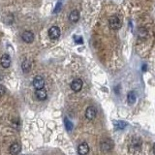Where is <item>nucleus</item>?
Masks as SVG:
<instances>
[{"mask_svg":"<svg viewBox=\"0 0 155 155\" xmlns=\"http://www.w3.org/2000/svg\"><path fill=\"white\" fill-rule=\"evenodd\" d=\"M109 26L111 30H118L121 27V21L119 20L118 17L116 16H113L109 18Z\"/></svg>","mask_w":155,"mask_h":155,"instance_id":"nucleus-1","label":"nucleus"},{"mask_svg":"<svg viewBox=\"0 0 155 155\" xmlns=\"http://www.w3.org/2000/svg\"><path fill=\"white\" fill-rule=\"evenodd\" d=\"M113 146H115V145H113V142L111 140H110V139H107V140L102 141L101 143H100V148H101V150L103 152L111 151V149L113 148Z\"/></svg>","mask_w":155,"mask_h":155,"instance_id":"nucleus-2","label":"nucleus"},{"mask_svg":"<svg viewBox=\"0 0 155 155\" xmlns=\"http://www.w3.org/2000/svg\"><path fill=\"white\" fill-rule=\"evenodd\" d=\"M32 84H33V87L36 89V90H39V89L44 88V86H45L44 78L41 77V76H36V77L34 78Z\"/></svg>","mask_w":155,"mask_h":155,"instance_id":"nucleus-3","label":"nucleus"},{"mask_svg":"<svg viewBox=\"0 0 155 155\" xmlns=\"http://www.w3.org/2000/svg\"><path fill=\"white\" fill-rule=\"evenodd\" d=\"M60 34L61 32L58 26H51L48 29V36H50L51 40H57L60 37Z\"/></svg>","mask_w":155,"mask_h":155,"instance_id":"nucleus-4","label":"nucleus"},{"mask_svg":"<svg viewBox=\"0 0 155 155\" xmlns=\"http://www.w3.org/2000/svg\"><path fill=\"white\" fill-rule=\"evenodd\" d=\"M83 81L81 80V79H76L71 83V89L74 92H80L81 90V88H83Z\"/></svg>","mask_w":155,"mask_h":155,"instance_id":"nucleus-5","label":"nucleus"},{"mask_svg":"<svg viewBox=\"0 0 155 155\" xmlns=\"http://www.w3.org/2000/svg\"><path fill=\"white\" fill-rule=\"evenodd\" d=\"M96 109L93 106H89V107L86 109L85 111V117L88 119V120H93L96 116Z\"/></svg>","mask_w":155,"mask_h":155,"instance_id":"nucleus-6","label":"nucleus"},{"mask_svg":"<svg viewBox=\"0 0 155 155\" xmlns=\"http://www.w3.org/2000/svg\"><path fill=\"white\" fill-rule=\"evenodd\" d=\"M21 39L25 43H32L34 40V34L31 31H24L21 34Z\"/></svg>","mask_w":155,"mask_h":155,"instance_id":"nucleus-7","label":"nucleus"},{"mask_svg":"<svg viewBox=\"0 0 155 155\" xmlns=\"http://www.w3.org/2000/svg\"><path fill=\"white\" fill-rule=\"evenodd\" d=\"M89 152V146L86 143H81L78 146V153L80 155H86Z\"/></svg>","mask_w":155,"mask_h":155,"instance_id":"nucleus-8","label":"nucleus"},{"mask_svg":"<svg viewBox=\"0 0 155 155\" xmlns=\"http://www.w3.org/2000/svg\"><path fill=\"white\" fill-rule=\"evenodd\" d=\"M0 63H1L2 67L5 68V69L9 68L11 65V58H10L9 54H3L1 59H0Z\"/></svg>","mask_w":155,"mask_h":155,"instance_id":"nucleus-9","label":"nucleus"},{"mask_svg":"<svg viewBox=\"0 0 155 155\" xmlns=\"http://www.w3.org/2000/svg\"><path fill=\"white\" fill-rule=\"evenodd\" d=\"M20 149H21L20 143H14L13 145L10 146L9 151H10V153L12 154V155H18V154L20 152Z\"/></svg>","mask_w":155,"mask_h":155,"instance_id":"nucleus-10","label":"nucleus"},{"mask_svg":"<svg viewBox=\"0 0 155 155\" xmlns=\"http://www.w3.org/2000/svg\"><path fill=\"white\" fill-rule=\"evenodd\" d=\"M36 95L37 99L40 100V101H44V100L47 99L48 97V94H47V91L45 90V88H42V89H39V90H36Z\"/></svg>","mask_w":155,"mask_h":155,"instance_id":"nucleus-11","label":"nucleus"},{"mask_svg":"<svg viewBox=\"0 0 155 155\" xmlns=\"http://www.w3.org/2000/svg\"><path fill=\"white\" fill-rule=\"evenodd\" d=\"M79 20H80V13H79L77 10L72 11L69 15V20L71 21V23H77Z\"/></svg>","mask_w":155,"mask_h":155,"instance_id":"nucleus-12","label":"nucleus"},{"mask_svg":"<svg viewBox=\"0 0 155 155\" xmlns=\"http://www.w3.org/2000/svg\"><path fill=\"white\" fill-rule=\"evenodd\" d=\"M113 124H115V129L117 130H123L128 126V123L125 121H113Z\"/></svg>","mask_w":155,"mask_h":155,"instance_id":"nucleus-13","label":"nucleus"},{"mask_svg":"<svg viewBox=\"0 0 155 155\" xmlns=\"http://www.w3.org/2000/svg\"><path fill=\"white\" fill-rule=\"evenodd\" d=\"M136 99H137V96H136L135 91H130L128 95H127V101H128V104L133 105L136 102Z\"/></svg>","mask_w":155,"mask_h":155,"instance_id":"nucleus-14","label":"nucleus"},{"mask_svg":"<svg viewBox=\"0 0 155 155\" xmlns=\"http://www.w3.org/2000/svg\"><path fill=\"white\" fill-rule=\"evenodd\" d=\"M138 36L140 39H146L148 36V31L146 30L145 28H143V27H142V28H140L139 29V31H138Z\"/></svg>","mask_w":155,"mask_h":155,"instance_id":"nucleus-15","label":"nucleus"},{"mask_svg":"<svg viewBox=\"0 0 155 155\" xmlns=\"http://www.w3.org/2000/svg\"><path fill=\"white\" fill-rule=\"evenodd\" d=\"M21 69L24 73H28L31 69V64L28 60H24L21 64Z\"/></svg>","mask_w":155,"mask_h":155,"instance_id":"nucleus-16","label":"nucleus"},{"mask_svg":"<svg viewBox=\"0 0 155 155\" xmlns=\"http://www.w3.org/2000/svg\"><path fill=\"white\" fill-rule=\"evenodd\" d=\"M64 123H65V127H66L67 131H71V130L73 129V123H72V122L66 117L64 119Z\"/></svg>","mask_w":155,"mask_h":155,"instance_id":"nucleus-17","label":"nucleus"},{"mask_svg":"<svg viewBox=\"0 0 155 155\" xmlns=\"http://www.w3.org/2000/svg\"><path fill=\"white\" fill-rule=\"evenodd\" d=\"M131 148L135 149V150H140V149H141V143L140 142L136 143V141H133L132 145H131Z\"/></svg>","mask_w":155,"mask_h":155,"instance_id":"nucleus-18","label":"nucleus"},{"mask_svg":"<svg viewBox=\"0 0 155 155\" xmlns=\"http://www.w3.org/2000/svg\"><path fill=\"white\" fill-rule=\"evenodd\" d=\"M5 93H6V88H5L4 85H1V84H0V97L3 96Z\"/></svg>","mask_w":155,"mask_h":155,"instance_id":"nucleus-19","label":"nucleus"},{"mask_svg":"<svg viewBox=\"0 0 155 155\" xmlns=\"http://www.w3.org/2000/svg\"><path fill=\"white\" fill-rule=\"evenodd\" d=\"M60 9H61V3H60V2H58L57 5H56V6H55V9H54L53 13H57V12H59V11H60Z\"/></svg>","mask_w":155,"mask_h":155,"instance_id":"nucleus-20","label":"nucleus"},{"mask_svg":"<svg viewBox=\"0 0 155 155\" xmlns=\"http://www.w3.org/2000/svg\"><path fill=\"white\" fill-rule=\"evenodd\" d=\"M75 41L76 43H78V44H83V38L81 37H75Z\"/></svg>","mask_w":155,"mask_h":155,"instance_id":"nucleus-21","label":"nucleus"},{"mask_svg":"<svg viewBox=\"0 0 155 155\" xmlns=\"http://www.w3.org/2000/svg\"><path fill=\"white\" fill-rule=\"evenodd\" d=\"M3 77H4L3 74H2V72L0 71V81H2V79H3Z\"/></svg>","mask_w":155,"mask_h":155,"instance_id":"nucleus-22","label":"nucleus"},{"mask_svg":"<svg viewBox=\"0 0 155 155\" xmlns=\"http://www.w3.org/2000/svg\"><path fill=\"white\" fill-rule=\"evenodd\" d=\"M143 71H146V65H143Z\"/></svg>","mask_w":155,"mask_h":155,"instance_id":"nucleus-23","label":"nucleus"},{"mask_svg":"<svg viewBox=\"0 0 155 155\" xmlns=\"http://www.w3.org/2000/svg\"><path fill=\"white\" fill-rule=\"evenodd\" d=\"M153 152H154V154H155V143H154V145H153Z\"/></svg>","mask_w":155,"mask_h":155,"instance_id":"nucleus-24","label":"nucleus"}]
</instances>
